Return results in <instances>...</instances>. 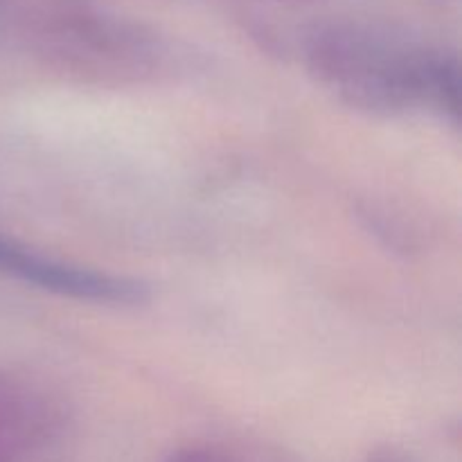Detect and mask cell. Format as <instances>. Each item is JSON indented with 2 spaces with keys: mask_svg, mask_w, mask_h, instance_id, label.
<instances>
[{
  "mask_svg": "<svg viewBox=\"0 0 462 462\" xmlns=\"http://www.w3.org/2000/svg\"><path fill=\"white\" fill-rule=\"evenodd\" d=\"M365 462H418V460H415L413 456L404 454V451L386 447V449H377L374 454H370Z\"/></svg>",
  "mask_w": 462,
  "mask_h": 462,
  "instance_id": "cell-4",
  "label": "cell"
},
{
  "mask_svg": "<svg viewBox=\"0 0 462 462\" xmlns=\"http://www.w3.org/2000/svg\"><path fill=\"white\" fill-rule=\"evenodd\" d=\"M167 462H246L242 456L226 447L217 445H189L174 451Z\"/></svg>",
  "mask_w": 462,
  "mask_h": 462,
  "instance_id": "cell-3",
  "label": "cell"
},
{
  "mask_svg": "<svg viewBox=\"0 0 462 462\" xmlns=\"http://www.w3.org/2000/svg\"><path fill=\"white\" fill-rule=\"evenodd\" d=\"M0 275L45 293L95 305L134 307L149 298V287L135 278L72 264L0 235Z\"/></svg>",
  "mask_w": 462,
  "mask_h": 462,
  "instance_id": "cell-1",
  "label": "cell"
},
{
  "mask_svg": "<svg viewBox=\"0 0 462 462\" xmlns=\"http://www.w3.org/2000/svg\"><path fill=\"white\" fill-rule=\"evenodd\" d=\"M70 422V409L52 383L0 368V462H25L52 447Z\"/></svg>",
  "mask_w": 462,
  "mask_h": 462,
  "instance_id": "cell-2",
  "label": "cell"
}]
</instances>
